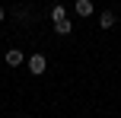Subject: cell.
<instances>
[{"label":"cell","mask_w":121,"mask_h":118,"mask_svg":"<svg viewBox=\"0 0 121 118\" xmlns=\"http://www.w3.org/2000/svg\"><path fill=\"white\" fill-rule=\"evenodd\" d=\"M26 64H29V70H32V74H45V67H48V61H45V54H32L29 57V61H26Z\"/></svg>","instance_id":"1"},{"label":"cell","mask_w":121,"mask_h":118,"mask_svg":"<svg viewBox=\"0 0 121 118\" xmlns=\"http://www.w3.org/2000/svg\"><path fill=\"white\" fill-rule=\"evenodd\" d=\"M3 61H6V67H19V64H26L29 57H26L22 51H16V48H13V51H6V57H3Z\"/></svg>","instance_id":"2"},{"label":"cell","mask_w":121,"mask_h":118,"mask_svg":"<svg viewBox=\"0 0 121 118\" xmlns=\"http://www.w3.org/2000/svg\"><path fill=\"white\" fill-rule=\"evenodd\" d=\"M73 10H77V16L86 19V16H92V10H96V6H92L89 0H77V6H73Z\"/></svg>","instance_id":"3"},{"label":"cell","mask_w":121,"mask_h":118,"mask_svg":"<svg viewBox=\"0 0 121 118\" xmlns=\"http://www.w3.org/2000/svg\"><path fill=\"white\" fill-rule=\"evenodd\" d=\"M64 19H67V6L64 3H54V6H51V22H64Z\"/></svg>","instance_id":"4"},{"label":"cell","mask_w":121,"mask_h":118,"mask_svg":"<svg viewBox=\"0 0 121 118\" xmlns=\"http://www.w3.org/2000/svg\"><path fill=\"white\" fill-rule=\"evenodd\" d=\"M115 22H118V16H115V13H112V10H105L102 16H99V26H102V29H112V26H115Z\"/></svg>","instance_id":"5"},{"label":"cell","mask_w":121,"mask_h":118,"mask_svg":"<svg viewBox=\"0 0 121 118\" xmlns=\"http://www.w3.org/2000/svg\"><path fill=\"white\" fill-rule=\"evenodd\" d=\"M54 35H73L70 19H64V22H54Z\"/></svg>","instance_id":"6"},{"label":"cell","mask_w":121,"mask_h":118,"mask_svg":"<svg viewBox=\"0 0 121 118\" xmlns=\"http://www.w3.org/2000/svg\"><path fill=\"white\" fill-rule=\"evenodd\" d=\"M3 19H6V10H3V6H0V26H3Z\"/></svg>","instance_id":"7"}]
</instances>
